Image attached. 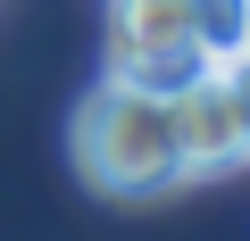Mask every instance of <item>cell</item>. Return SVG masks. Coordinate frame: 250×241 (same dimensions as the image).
<instances>
[{"mask_svg":"<svg viewBox=\"0 0 250 241\" xmlns=\"http://www.w3.org/2000/svg\"><path fill=\"white\" fill-rule=\"evenodd\" d=\"M225 83H233V108H242V133H250V50L225 58Z\"/></svg>","mask_w":250,"mask_h":241,"instance_id":"5b68a950","label":"cell"},{"mask_svg":"<svg viewBox=\"0 0 250 241\" xmlns=\"http://www.w3.org/2000/svg\"><path fill=\"white\" fill-rule=\"evenodd\" d=\"M125 42H200V0H108V50Z\"/></svg>","mask_w":250,"mask_h":241,"instance_id":"277c9868","label":"cell"},{"mask_svg":"<svg viewBox=\"0 0 250 241\" xmlns=\"http://www.w3.org/2000/svg\"><path fill=\"white\" fill-rule=\"evenodd\" d=\"M242 50H250V0H242Z\"/></svg>","mask_w":250,"mask_h":241,"instance_id":"8992f818","label":"cell"},{"mask_svg":"<svg viewBox=\"0 0 250 241\" xmlns=\"http://www.w3.org/2000/svg\"><path fill=\"white\" fill-rule=\"evenodd\" d=\"M167 108H175V150H184V183L250 167V133H242V108H233V83H225V67H217V75H200V83H184V92H175Z\"/></svg>","mask_w":250,"mask_h":241,"instance_id":"7a4b0ae2","label":"cell"},{"mask_svg":"<svg viewBox=\"0 0 250 241\" xmlns=\"http://www.w3.org/2000/svg\"><path fill=\"white\" fill-rule=\"evenodd\" d=\"M108 75L117 83H142V92H184V83H200V75H217V58H208V42H125V50H108Z\"/></svg>","mask_w":250,"mask_h":241,"instance_id":"3957f363","label":"cell"},{"mask_svg":"<svg viewBox=\"0 0 250 241\" xmlns=\"http://www.w3.org/2000/svg\"><path fill=\"white\" fill-rule=\"evenodd\" d=\"M75 167L108 200H159V191H175L184 183V150H175L167 92H142V83H117L108 75L75 108Z\"/></svg>","mask_w":250,"mask_h":241,"instance_id":"6da1fadb","label":"cell"}]
</instances>
